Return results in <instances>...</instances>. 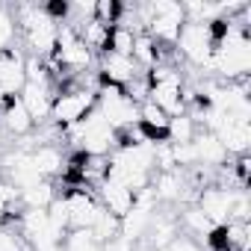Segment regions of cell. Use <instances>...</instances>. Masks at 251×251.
Returning a JSON list of instances; mask_svg holds the SVG:
<instances>
[{"label": "cell", "mask_w": 251, "mask_h": 251, "mask_svg": "<svg viewBox=\"0 0 251 251\" xmlns=\"http://www.w3.org/2000/svg\"><path fill=\"white\" fill-rule=\"evenodd\" d=\"M207 68L222 74L227 83H236V80L248 77V68H251V36H248L245 24H239V21L230 24V30L216 42Z\"/></svg>", "instance_id": "6da1fadb"}, {"label": "cell", "mask_w": 251, "mask_h": 251, "mask_svg": "<svg viewBox=\"0 0 251 251\" xmlns=\"http://www.w3.org/2000/svg\"><path fill=\"white\" fill-rule=\"evenodd\" d=\"M65 136L80 148V154L86 157H106L109 151H115V130L103 121V115L98 112V106L77 124L65 127Z\"/></svg>", "instance_id": "7a4b0ae2"}, {"label": "cell", "mask_w": 251, "mask_h": 251, "mask_svg": "<svg viewBox=\"0 0 251 251\" xmlns=\"http://www.w3.org/2000/svg\"><path fill=\"white\" fill-rule=\"evenodd\" d=\"M95 106H98V92L95 89H65L62 95H53L50 118L65 130L71 124L83 121Z\"/></svg>", "instance_id": "3957f363"}, {"label": "cell", "mask_w": 251, "mask_h": 251, "mask_svg": "<svg viewBox=\"0 0 251 251\" xmlns=\"http://www.w3.org/2000/svg\"><path fill=\"white\" fill-rule=\"evenodd\" d=\"M175 45H177V50H180L192 65L207 68V65H210V56H213V48H216V36H213V27H210V24L186 21Z\"/></svg>", "instance_id": "277c9868"}, {"label": "cell", "mask_w": 251, "mask_h": 251, "mask_svg": "<svg viewBox=\"0 0 251 251\" xmlns=\"http://www.w3.org/2000/svg\"><path fill=\"white\" fill-rule=\"evenodd\" d=\"M210 133L222 142V148L227 151V157H230V154H233V157L248 154V145H251V124H248V118L222 112L219 121H216V127H213Z\"/></svg>", "instance_id": "5b68a950"}, {"label": "cell", "mask_w": 251, "mask_h": 251, "mask_svg": "<svg viewBox=\"0 0 251 251\" xmlns=\"http://www.w3.org/2000/svg\"><path fill=\"white\" fill-rule=\"evenodd\" d=\"M62 201H65V207H68V219H71V230H77V227H92L95 225V219L100 216V204H98V198L86 189V186H68L65 192H62Z\"/></svg>", "instance_id": "8992f818"}, {"label": "cell", "mask_w": 251, "mask_h": 251, "mask_svg": "<svg viewBox=\"0 0 251 251\" xmlns=\"http://www.w3.org/2000/svg\"><path fill=\"white\" fill-rule=\"evenodd\" d=\"M233 198H236V189L230 186H204L198 192V210L216 225H227L230 222V213H233Z\"/></svg>", "instance_id": "52a82bcc"}, {"label": "cell", "mask_w": 251, "mask_h": 251, "mask_svg": "<svg viewBox=\"0 0 251 251\" xmlns=\"http://www.w3.org/2000/svg\"><path fill=\"white\" fill-rule=\"evenodd\" d=\"M24 86H27L24 56H21L15 48H9V50L0 53V92L9 95V98H15Z\"/></svg>", "instance_id": "ba28073f"}, {"label": "cell", "mask_w": 251, "mask_h": 251, "mask_svg": "<svg viewBox=\"0 0 251 251\" xmlns=\"http://www.w3.org/2000/svg\"><path fill=\"white\" fill-rule=\"evenodd\" d=\"M136 77H139V65L130 56H118V53H103L100 56V83L124 89Z\"/></svg>", "instance_id": "9c48e42d"}, {"label": "cell", "mask_w": 251, "mask_h": 251, "mask_svg": "<svg viewBox=\"0 0 251 251\" xmlns=\"http://www.w3.org/2000/svg\"><path fill=\"white\" fill-rule=\"evenodd\" d=\"M18 100H21V106L27 109V115L33 118V124H42L45 118H50L53 89H50V86H36V83H27V86L18 92Z\"/></svg>", "instance_id": "30bf717a"}, {"label": "cell", "mask_w": 251, "mask_h": 251, "mask_svg": "<svg viewBox=\"0 0 251 251\" xmlns=\"http://www.w3.org/2000/svg\"><path fill=\"white\" fill-rule=\"evenodd\" d=\"M6 177H9V186H15L18 192L27 189V186H33V183H39V180H45V177L36 172L30 151H24V148L6 157Z\"/></svg>", "instance_id": "8fae6325"}, {"label": "cell", "mask_w": 251, "mask_h": 251, "mask_svg": "<svg viewBox=\"0 0 251 251\" xmlns=\"http://www.w3.org/2000/svg\"><path fill=\"white\" fill-rule=\"evenodd\" d=\"M100 198H103V210L112 213L115 219H124L130 213L133 201H136V192H130L127 186H121L115 180H103L100 183Z\"/></svg>", "instance_id": "7c38bea8"}, {"label": "cell", "mask_w": 251, "mask_h": 251, "mask_svg": "<svg viewBox=\"0 0 251 251\" xmlns=\"http://www.w3.org/2000/svg\"><path fill=\"white\" fill-rule=\"evenodd\" d=\"M192 148H195V166H225L227 163V151L222 148V142L207 133V130H198L195 139H192Z\"/></svg>", "instance_id": "4fadbf2b"}, {"label": "cell", "mask_w": 251, "mask_h": 251, "mask_svg": "<svg viewBox=\"0 0 251 251\" xmlns=\"http://www.w3.org/2000/svg\"><path fill=\"white\" fill-rule=\"evenodd\" d=\"M0 124L12 133V136H27L36 124H33V118L27 115V109L21 106V100L18 98H9L6 100V106H3V112H0Z\"/></svg>", "instance_id": "5bb4252c"}, {"label": "cell", "mask_w": 251, "mask_h": 251, "mask_svg": "<svg viewBox=\"0 0 251 251\" xmlns=\"http://www.w3.org/2000/svg\"><path fill=\"white\" fill-rule=\"evenodd\" d=\"M30 157H33L36 172H39L45 180H48V177L62 175V169H65V160H62L59 148H53V145H39V148H30Z\"/></svg>", "instance_id": "9a60e30c"}, {"label": "cell", "mask_w": 251, "mask_h": 251, "mask_svg": "<svg viewBox=\"0 0 251 251\" xmlns=\"http://www.w3.org/2000/svg\"><path fill=\"white\" fill-rule=\"evenodd\" d=\"M18 201L24 204V210H48L56 201V186L50 180H39L27 189L18 192Z\"/></svg>", "instance_id": "2e32d148"}, {"label": "cell", "mask_w": 251, "mask_h": 251, "mask_svg": "<svg viewBox=\"0 0 251 251\" xmlns=\"http://www.w3.org/2000/svg\"><path fill=\"white\" fill-rule=\"evenodd\" d=\"M89 230H92V239L103 248V245H109L112 239H118V233H121V219H115L112 213L100 210V216L95 219V225H92Z\"/></svg>", "instance_id": "e0dca14e"}, {"label": "cell", "mask_w": 251, "mask_h": 251, "mask_svg": "<svg viewBox=\"0 0 251 251\" xmlns=\"http://www.w3.org/2000/svg\"><path fill=\"white\" fill-rule=\"evenodd\" d=\"M195 133H198V127H195V121L189 118V112L169 118L166 139H169L172 145H183V142H192V139H195Z\"/></svg>", "instance_id": "ac0fdd59"}, {"label": "cell", "mask_w": 251, "mask_h": 251, "mask_svg": "<svg viewBox=\"0 0 251 251\" xmlns=\"http://www.w3.org/2000/svg\"><path fill=\"white\" fill-rule=\"evenodd\" d=\"M180 225H183L186 233H192V236H198V239H204V242H207V236H210L213 227H216L198 207H186V210L180 213Z\"/></svg>", "instance_id": "d6986e66"}, {"label": "cell", "mask_w": 251, "mask_h": 251, "mask_svg": "<svg viewBox=\"0 0 251 251\" xmlns=\"http://www.w3.org/2000/svg\"><path fill=\"white\" fill-rule=\"evenodd\" d=\"M133 42H136V33L127 30V27H112L109 30V48L106 53H118V56H130L133 59Z\"/></svg>", "instance_id": "ffe728a7"}, {"label": "cell", "mask_w": 251, "mask_h": 251, "mask_svg": "<svg viewBox=\"0 0 251 251\" xmlns=\"http://www.w3.org/2000/svg\"><path fill=\"white\" fill-rule=\"evenodd\" d=\"M15 33H18V24H15V15H12V9L0 6V53L12 48V42H15Z\"/></svg>", "instance_id": "44dd1931"}, {"label": "cell", "mask_w": 251, "mask_h": 251, "mask_svg": "<svg viewBox=\"0 0 251 251\" xmlns=\"http://www.w3.org/2000/svg\"><path fill=\"white\" fill-rule=\"evenodd\" d=\"M0 251H27V242L21 236H15V233L0 227Z\"/></svg>", "instance_id": "7402d4cb"}, {"label": "cell", "mask_w": 251, "mask_h": 251, "mask_svg": "<svg viewBox=\"0 0 251 251\" xmlns=\"http://www.w3.org/2000/svg\"><path fill=\"white\" fill-rule=\"evenodd\" d=\"M163 251H201V248H198L192 239H186V236H177V239H172V242H169Z\"/></svg>", "instance_id": "603a6c76"}, {"label": "cell", "mask_w": 251, "mask_h": 251, "mask_svg": "<svg viewBox=\"0 0 251 251\" xmlns=\"http://www.w3.org/2000/svg\"><path fill=\"white\" fill-rule=\"evenodd\" d=\"M100 251H112V248H109V245H103V248H100Z\"/></svg>", "instance_id": "cb8c5ba5"}]
</instances>
